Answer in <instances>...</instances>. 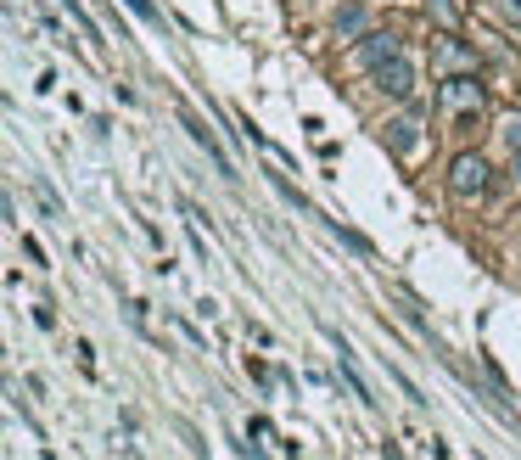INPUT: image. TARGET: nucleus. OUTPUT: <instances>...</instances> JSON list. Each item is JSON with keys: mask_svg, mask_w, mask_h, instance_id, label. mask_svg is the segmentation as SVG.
Returning a JSON list of instances; mask_svg holds the SVG:
<instances>
[{"mask_svg": "<svg viewBox=\"0 0 521 460\" xmlns=\"http://www.w3.org/2000/svg\"><path fill=\"white\" fill-rule=\"evenodd\" d=\"M124 6H129V12H135V17H141V23H163V17H157V6H152V0H124Z\"/></svg>", "mask_w": 521, "mask_h": 460, "instance_id": "nucleus-9", "label": "nucleus"}, {"mask_svg": "<svg viewBox=\"0 0 521 460\" xmlns=\"http://www.w3.org/2000/svg\"><path fill=\"white\" fill-rule=\"evenodd\" d=\"M516 45H521V40H516Z\"/></svg>", "mask_w": 521, "mask_h": 460, "instance_id": "nucleus-14", "label": "nucleus"}, {"mask_svg": "<svg viewBox=\"0 0 521 460\" xmlns=\"http://www.w3.org/2000/svg\"><path fill=\"white\" fill-rule=\"evenodd\" d=\"M376 90H381V96H393V101L415 96V68H409L404 51H398L393 62H381V68H376Z\"/></svg>", "mask_w": 521, "mask_h": 460, "instance_id": "nucleus-2", "label": "nucleus"}, {"mask_svg": "<svg viewBox=\"0 0 521 460\" xmlns=\"http://www.w3.org/2000/svg\"><path fill=\"white\" fill-rule=\"evenodd\" d=\"M505 6V17H521V0H499Z\"/></svg>", "mask_w": 521, "mask_h": 460, "instance_id": "nucleus-12", "label": "nucleus"}, {"mask_svg": "<svg viewBox=\"0 0 521 460\" xmlns=\"http://www.w3.org/2000/svg\"><path fill=\"white\" fill-rule=\"evenodd\" d=\"M516 180H521V152H516Z\"/></svg>", "mask_w": 521, "mask_h": 460, "instance_id": "nucleus-13", "label": "nucleus"}, {"mask_svg": "<svg viewBox=\"0 0 521 460\" xmlns=\"http://www.w3.org/2000/svg\"><path fill=\"white\" fill-rule=\"evenodd\" d=\"M449 186H454V197H482L488 191V158L482 152H460L449 169Z\"/></svg>", "mask_w": 521, "mask_h": 460, "instance_id": "nucleus-1", "label": "nucleus"}, {"mask_svg": "<svg viewBox=\"0 0 521 460\" xmlns=\"http://www.w3.org/2000/svg\"><path fill=\"white\" fill-rule=\"evenodd\" d=\"M180 124H185V135H191V141H197V146H202V152H208L213 163H219V174H236V169H230V158H225V146L213 141V130H208V124H202L197 113H191V107H180Z\"/></svg>", "mask_w": 521, "mask_h": 460, "instance_id": "nucleus-4", "label": "nucleus"}, {"mask_svg": "<svg viewBox=\"0 0 521 460\" xmlns=\"http://www.w3.org/2000/svg\"><path fill=\"white\" fill-rule=\"evenodd\" d=\"M398 57V34H370L365 45H359V62H365V68H381V62H393Z\"/></svg>", "mask_w": 521, "mask_h": 460, "instance_id": "nucleus-5", "label": "nucleus"}, {"mask_svg": "<svg viewBox=\"0 0 521 460\" xmlns=\"http://www.w3.org/2000/svg\"><path fill=\"white\" fill-rule=\"evenodd\" d=\"M415 141H421V124H415V118H393V124H387V146H393L398 158H409V152H415Z\"/></svg>", "mask_w": 521, "mask_h": 460, "instance_id": "nucleus-6", "label": "nucleus"}, {"mask_svg": "<svg viewBox=\"0 0 521 460\" xmlns=\"http://www.w3.org/2000/svg\"><path fill=\"white\" fill-rule=\"evenodd\" d=\"M505 141H510V152H521V113L505 118Z\"/></svg>", "mask_w": 521, "mask_h": 460, "instance_id": "nucleus-10", "label": "nucleus"}, {"mask_svg": "<svg viewBox=\"0 0 521 460\" xmlns=\"http://www.w3.org/2000/svg\"><path fill=\"white\" fill-rule=\"evenodd\" d=\"M62 6H68V12H73V17H79V29H85V34H90V40H101V34H96V23H90V17H85V12H79V0H62Z\"/></svg>", "mask_w": 521, "mask_h": 460, "instance_id": "nucleus-11", "label": "nucleus"}, {"mask_svg": "<svg viewBox=\"0 0 521 460\" xmlns=\"http://www.w3.org/2000/svg\"><path fill=\"white\" fill-rule=\"evenodd\" d=\"M443 107H454V113H482V85L465 79V73L443 79Z\"/></svg>", "mask_w": 521, "mask_h": 460, "instance_id": "nucleus-3", "label": "nucleus"}, {"mask_svg": "<svg viewBox=\"0 0 521 460\" xmlns=\"http://www.w3.org/2000/svg\"><path fill=\"white\" fill-rule=\"evenodd\" d=\"M337 343H342V337H337ZM342 376H348V388H353V399H359V404H376V399H370V388H365V376L353 371V348L348 343H342Z\"/></svg>", "mask_w": 521, "mask_h": 460, "instance_id": "nucleus-7", "label": "nucleus"}, {"mask_svg": "<svg viewBox=\"0 0 521 460\" xmlns=\"http://www.w3.org/2000/svg\"><path fill=\"white\" fill-rule=\"evenodd\" d=\"M437 62H443V68H477V57H465L454 40H437Z\"/></svg>", "mask_w": 521, "mask_h": 460, "instance_id": "nucleus-8", "label": "nucleus"}]
</instances>
